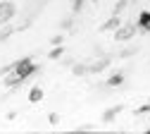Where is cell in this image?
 Returning <instances> with one entry per match:
<instances>
[{"instance_id":"cell-1","label":"cell","mask_w":150,"mask_h":134,"mask_svg":"<svg viewBox=\"0 0 150 134\" xmlns=\"http://www.w3.org/2000/svg\"><path fill=\"white\" fill-rule=\"evenodd\" d=\"M17 74H19L22 77V79H26V77H31L33 72H36V65L31 62V60H19V62H17L14 67H12Z\"/></svg>"},{"instance_id":"cell-2","label":"cell","mask_w":150,"mask_h":134,"mask_svg":"<svg viewBox=\"0 0 150 134\" xmlns=\"http://www.w3.org/2000/svg\"><path fill=\"white\" fill-rule=\"evenodd\" d=\"M14 3H0V24H5L10 22V19L14 17Z\"/></svg>"},{"instance_id":"cell-3","label":"cell","mask_w":150,"mask_h":134,"mask_svg":"<svg viewBox=\"0 0 150 134\" xmlns=\"http://www.w3.org/2000/svg\"><path fill=\"white\" fill-rule=\"evenodd\" d=\"M136 34V27L134 24H119V29H117V34H115V38H117V41H129V38L131 36H134Z\"/></svg>"},{"instance_id":"cell-4","label":"cell","mask_w":150,"mask_h":134,"mask_svg":"<svg viewBox=\"0 0 150 134\" xmlns=\"http://www.w3.org/2000/svg\"><path fill=\"white\" fill-rule=\"evenodd\" d=\"M107 65H110V57H98V60H96V62H91L86 70H88V72H100V70H105Z\"/></svg>"},{"instance_id":"cell-5","label":"cell","mask_w":150,"mask_h":134,"mask_svg":"<svg viewBox=\"0 0 150 134\" xmlns=\"http://www.w3.org/2000/svg\"><path fill=\"white\" fill-rule=\"evenodd\" d=\"M41 98H43V89H41V86H33V89L29 91V101H31V103H38Z\"/></svg>"},{"instance_id":"cell-6","label":"cell","mask_w":150,"mask_h":134,"mask_svg":"<svg viewBox=\"0 0 150 134\" xmlns=\"http://www.w3.org/2000/svg\"><path fill=\"white\" fill-rule=\"evenodd\" d=\"M138 27H141L143 31H150V12H141V17H138Z\"/></svg>"},{"instance_id":"cell-7","label":"cell","mask_w":150,"mask_h":134,"mask_svg":"<svg viewBox=\"0 0 150 134\" xmlns=\"http://www.w3.org/2000/svg\"><path fill=\"white\" fill-rule=\"evenodd\" d=\"M19 82H24V79H22V77H19V74H17V72L12 70V74H10L7 79H5V86H17Z\"/></svg>"},{"instance_id":"cell-8","label":"cell","mask_w":150,"mask_h":134,"mask_svg":"<svg viewBox=\"0 0 150 134\" xmlns=\"http://www.w3.org/2000/svg\"><path fill=\"white\" fill-rule=\"evenodd\" d=\"M119 110H122V105H117V108H112V110H107V113L103 115V120H105V122H110V120H115Z\"/></svg>"},{"instance_id":"cell-9","label":"cell","mask_w":150,"mask_h":134,"mask_svg":"<svg viewBox=\"0 0 150 134\" xmlns=\"http://www.w3.org/2000/svg\"><path fill=\"white\" fill-rule=\"evenodd\" d=\"M122 22H119V14H115V17H112V19H107V22L103 24V29H115V27H119Z\"/></svg>"},{"instance_id":"cell-10","label":"cell","mask_w":150,"mask_h":134,"mask_svg":"<svg viewBox=\"0 0 150 134\" xmlns=\"http://www.w3.org/2000/svg\"><path fill=\"white\" fill-rule=\"evenodd\" d=\"M122 82H124V74H115V77H110L107 86H117V84H122Z\"/></svg>"},{"instance_id":"cell-11","label":"cell","mask_w":150,"mask_h":134,"mask_svg":"<svg viewBox=\"0 0 150 134\" xmlns=\"http://www.w3.org/2000/svg\"><path fill=\"white\" fill-rule=\"evenodd\" d=\"M62 50H64V48H52V50H50V57H52V60H55V57H60Z\"/></svg>"},{"instance_id":"cell-12","label":"cell","mask_w":150,"mask_h":134,"mask_svg":"<svg viewBox=\"0 0 150 134\" xmlns=\"http://www.w3.org/2000/svg\"><path fill=\"white\" fill-rule=\"evenodd\" d=\"M124 7H126V0H119V3H117V10H115V12H117V14H119V12H122V10H124Z\"/></svg>"},{"instance_id":"cell-13","label":"cell","mask_w":150,"mask_h":134,"mask_svg":"<svg viewBox=\"0 0 150 134\" xmlns=\"http://www.w3.org/2000/svg\"><path fill=\"white\" fill-rule=\"evenodd\" d=\"M83 72H86L83 65H76V67H74V74H83Z\"/></svg>"},{"instance_id":"cell-14","label":"cell","mask_w":150,"mask_h":134,"mask_svg":"<svg viewBox=\"0 0 150 134\" xmlns=\"http://www.w3.org/2000/svg\"><path fill=\"white\" fill-rule=\"evenodd\" d=\"M136 113H138V115H141V113H150V105H143V108H138Z\"/></svg>"},{"instance_id":"cell-15","label":"cell","mask_w":150,"mask_h":134,"mask_svg":"<svg viewBox=\"0 0 150 134\" xmlns=\"http://www.w3.org/2000/svg\"><path fill=\"white\" fill-rule=\"evenodd\" d=\"M148 132H150V129H148Z\"/></svg>"}]
</instances>
